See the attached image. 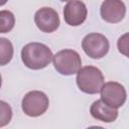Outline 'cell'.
<instances>
[{
	"instance_id": "4",
	"label": "cell",
	"mask_w": 129,
	"mask_h": 129,
	"mask_svg": "<svg viewBox=\"0 0 129 129\" xmlns=\"http://www.w3.org/2000/svg\"><path fill=\"white\" fill-rule=\"evenodd\" d=\"M49 106V100L45 93L41 91H30L22 99L21 108L25 115L38 117L43 115Z\"/></svg>"
},
{
	"instance_id": "6",
	"label": "cell",
	"mask_w": 129,
	"mask_h": 129,
	"mask_svg": "<svg viewBox=\"0 0 129 129\" xmlns=\"http://www.w3.org/2000/svg\"><path fill=\"white\" fill-rule=\"evenodd\" d=\"M101 100L108 106L118 109L126 101L127 93L123 85L117 82H107L101 89Z\"/></svg>"
},
{
	"instance_id": "16",
	"label": "cell",
	"mask_w": 129,
	"mask_h": 129,
	"mask_svg": "<svg viewBox=\"0 0 129 129\" xmlns=\"http://www.w3.org/2000/svg\"><path fill=\"white\" fill-rule=\"evenodd\" d=\"M59 1H62V2H70V1H72V0H59Z\"/></svg>"
},
{
	"instance_id": "8",
	"label": "cell",
	"mask_w": 129,
	"mask_h": 129,
	"mask_svg": "<svg viewBox=\"0 0 129 129\" xmlns=\"http://www.w3.org/2000/svg\"><path fill=\"white\" fill-rule=\"evenodd\" d=\"M100 14L106 22L118 23L125 17L126 6L122 0H104L100 7Z\"/></svg>"
},
{
	"instance_id": "11",
	"label": "cell",
	"mask_w": 129,
	"mask_h": 129,
	"mask_svg": "<svg viewBox=\"0 0 129 129\" xmlns=\"http://www.w3.org/2000/svg\"><path fill=\"white\" fill-rule=\"evenodd\" d=\"M13 57V45L7 38H0V64L5 66Z\"/></svg>"
},
{
	"instance_id": "9",
	"label": "cell",
	"mask_w": 129,
	"mask_h": 129,
	"mask_svg": "<svg viewBox=\"0 0 129 129\" xmlns=\"http://www.w3.org/2000/svg\"><path fill=\"white\" fill-rule=\"evenodd\" d=\"M63 19L71 26H79L85 22L88 15L86 4L81 0H72L63 7Z\"/></svg>"
},
{
	"instance_id": "1",
	"label": "cell",
	"mask_w": 129,
	"mask_h": 129,
	"mask_svg": "<svg viewBox=\"0 0 129 129\" xmlns=\"http://www.w3.org/2000/svg\"><path fill=\"white\" fill-rule=\"evenodd\" d=\"M52 58L50 48L41 42H29L21 49L22 62L30 70H42L49 64Z\"/></svg>"
},
{
	"instance_id": "5",
	"label": "cell",
	"mask_w": 129,
	"mask_h": 129,
	"mask_svg": "<svg viewBox=\"0 0 129 129\" xmlns=\"http://www.w3.org/2000/svg\"><path fill=\"white\" fill-rule=\"evenodd\" d=\"M82 48L91 58L100 59L108 53L110 49V43L105 35L98 32H92L83 38Z\"/></svg>"
},
{
	"instance_id": "15",
	"label": "cell",
	"mask_w": 129,
	"mask_h": 129,
	"mask_svg": "<svg viewBox=\"0 0 129 129\" xmlns=\"http://www.w3.org/2000/svg\"><path fill=\"white\" fill-rule=\"evenodd\" d=\"M6 1H7V0H1V3H0V4H1V6H3V5L5 4V2H6Z\"/></svg>"
},
{
	"instance_id": "14",
	"label": "cell",
	"mask_w": 129,
	"mask_h": 129,
	"mask_svg": "<svg viewBox=\"0 0 129 129\" xmlns=\"http://www.w3.org/2000/svg\"><path fill=\"white\" fill-rule=\"evenodd\" d=\"M121 53H122V54H124L125 56H127V57H129V39L127 40V42H126V44H125V46L123 47V49H122V51H121Z\"/></svg>"
},
{
	"instance_id": "7",
	"label": "cell",
	"mask_w": 129,
	"mask_h": 129,
	"mask_svg": "<svg viewBox=\"0 0 129 129\" xmlns=\"http://www.w3.org/2000/svg\"><path fill=\"white\" fill-rule=\"evenodd\" d=\"M34 22L37 28L45 33L55 31L60 24L57 12L50 7H42L38 9L34 14Z\"/></svg>"
},
{
	"instance_id": "10",
	"label": "cell",
	"mask_w": 129,
	"mask_h": 129,
	"mask_svg": "<svg viewBox=\"0 0 129 129\" xmlns=\"http://www.w3.org/2000/svg\"><path fill=\"white\" fill-rule=\"evenodd\" d=\"M90 113L93 118L105 123H112L118 117V110L108 106L102 100H97L91 105Z\"/></svg>"
},
{
	"instance_id": "13",
	"label": "cell",
	"mask_w": 129,
	"mask_h": 129,
	"mask_svg": "<svg viewBox=\"0 0 129 129\" xmlns=\"http://www.w3.org/2000/svg\"><path fill=\"white\" fill-rule=\"evenodd\" d=\"M0 127H4L11 121L12 118V110L9 104L4 101L0 102Z\"/></svg>"
},
{
	"instance_id": "3",
	"label": "cell",
	"mask_w": 129,
	"mask_h": 129,
	"mask_svg": "<svg viewBox=\"0 0 129 129\" xmlns=\"http://www.w3.org/2000/svg\"><path fill=\"white\" fill-rule=\"evenodd\" d=\"M52 62L56 72L62 76L77 74L82 68L81 56L74 49H62L57 51L53 55Z\"/></svg>"
},
{
	"instance_id": "2",
	"label": "cell",
	"mask_w": 129,
	"mask_h": 129,
	"mask_svg": "<svg viewBox=\"0 0 129 129\" xmlns=\"http://www.w3.org/2000/svg\"><path fill=\"white\" fill-rule=\"evenodd\" d=\"M76 82L82 92L95 95L101 92L102 86L104 85V76L98 68L87 66L81 68L77 73Z\"/></svg>"
},
{
	"instance_id": "12",
	"label": "cell",
	"mask_w": 129,
	"mask_h": 129,
	"mask_svg": "<svg viewBox=\"0 0 129 129\" xmlns=\"http://www.w3.org/2000/svg\"><path fill=\"white\" fill-rule=\"evenodd\" d=\"M0 33H7L14 27L15 17L14 14L9 10H1L0 11Z\"/></svg>"
}]
</instances>
